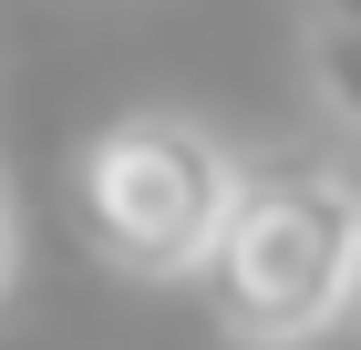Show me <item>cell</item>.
<instances>
[{"instance_id":"obj_1","label":"cell","mask_w":361,"mask_h":350,"mask_svg":"<svg viewBox=\"0 0 361 350\" xmlns=\"http://www.w3.org/2000/svg\"><path fill=\"white\" fill-rule=\"evenodd\" d=\"M217 320L258 350L320 340L361 289V196L331 165H269L238 186V216L217 237Z\"/></svg>"},{"instance_id":"obj_2","label":"cell","mask_w":361,"mask_h":350,"mask_svg":"<svg viewBox=\"0 0 361 350\" xmlns=\"http://www.w3.org/2000/svg\"><path fill=\"white\" fill-rule=\"evenodd\" d=\"M238 165L196 113H114L83 144V227L114 268L186 278L217 268V237L238 216Z\"/></svg>"},{"instance_id":"obj_3","label":"cell","mask_w":361,"mask_h":350,"mask_svg":"<svg viewBox=\"0 0 361 350\" xmlns=\"http://www.w3.org/2000/svg\"><path fill=\"white\" fill-rule=\"evenodd\" d=\"M300 42H310L320 104L361 135V0H310V11H300Z\"/></svg>"},{"instance_id":"obj_4","label":"cell","mask_w":361,"mask_h":350,"mask_svg":"<svg viewBox=\"0 0 361 350\" xmlns=\"http://www.w3.org/2000/svg\"><path fill=\"white\" fill-rule=\"evenodd\" d=\"M11 258H21V237H11V186H0V289H11Z\"/></svg>"},{"instance_id":"obj_5","label":"cell","mask_w":361,"mask_h":350,"mask_svg":"<svg viewBox=\"0 0 361 350\" xmlns=\"http://www.w3.org/2000/svg\"><path fill=\"white\" fill-rule=\"evenodd\" d=\"M351 309H361V289H351Z\"/></svg>"}]
</instances>
